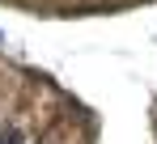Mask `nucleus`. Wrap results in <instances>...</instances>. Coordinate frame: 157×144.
<instances>
[{"label":"nucleus","instance_id":"f257e3e1","mask_svg":"<svg viewBox=\"0 0 157 144\" xmlns=\"http://www.w3.org/2000/svg\"><path fill=\"white\" fill-rule=\"evenodd\" d=\"M0 144H21V131L17 127H0Z\"/></svg>","mask_w":157,"mask_h":144}]
</instances>
